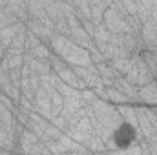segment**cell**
<instances>
[{
    "mask_svg": "<svg viewBox=\"0 0 157 155\" xmlns=\"http://www.w3.org/2000/svg\"><path fill=\"white\" fill-rule=\"evenodd\" d=\"M133 137H135V133H133V130L130 128V126H121L117 131H115V141H117L119 146H128L132 141H133Z\"/></svg>",
    "mask_w": 157,
    "mask_h": 155,
    "instance_id": "1",
    "label": "cell"
}]
</instances>
